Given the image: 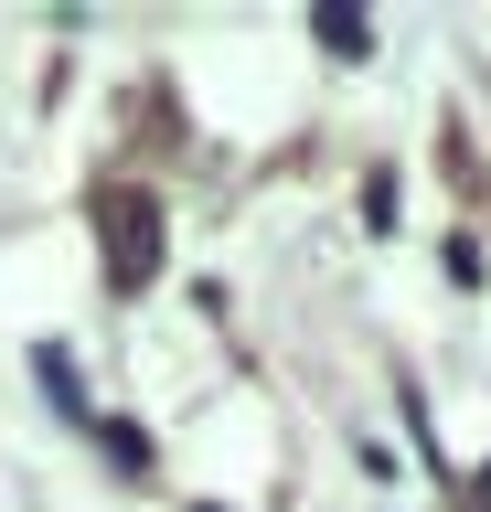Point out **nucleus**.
I'll return each instance as SVG.
<instances>
[{
	"label": "nucleus",
	"instance_id": "f257e3e1",
	"mask_svg": "<svg viewBox=\"0 0 491 512\" xmlns=\"http://www.w3.org/2000/svg\"><path fill=\"white\" fill-rule=\"evenodd\" d=\"M107 246H118V256H107V278L139 288L150 267H161V214H150V203H129V192H107Z\"/></svg>",
	"mask_w": 491,
	"mask_h": 512
}]
</instances>
